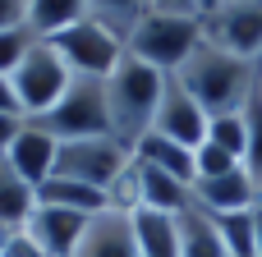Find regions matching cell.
Instances as JSON below:
<instances>
[{
	"mask_svg": "<svg viewBox=\"0 0 262 257\" xmlns=\"http://www.w3.org/2000/svg\"><path fill=\"white\" fill-rule=\"evenodd\" d=\"M175 78H180L184 92L216 120V115H239V110H244L249 92L258 87V64H253V60H239V55H230V51H221L216 41L203 37Z\"/></svg>",
	"mask_w": 262,
	"mask_h": 257,
	"instance_id": "cell-1",
	"label": "cell"
},
{
	"mask_svg": "<svg viewBox=\"0 0 262 257\" xmlns=\"http://www.w3.org/2000/svg\"><path fill=\"white\" fill-rule=\"evenodd\" d=\"M161 87H166V74L143 64L129 51L111 69V78H106V110H111V138L120 147L134 152L152 133V120H157V106H161Z\"/></svg>",
	"mask_w": 262,
	"mask_h": 257,
	"instance_id": "cell-2",
	"label": "cell"
},
{
	"mask_svg": "<svg viewBox=\"0 0 262 257\" xmlns=\"http://www.w3.org/2000/svg\"><path fill=\"white\" fill-rule=\"evenodd\" d=\"M198 41H203V18L161 14V9L147 5V14L138 18V28L129 32L124 46H129V55H138L143 64H152V69H161V74H180Z\"/></svg>",
	"mask_w": 262,
	"mask_h": 257,
	"instance_id": "cell-3",
	"label": "cell"
},
{
	"mask_svg": "<svg viewBox=\"0 0 262 257\" xmlns=\"http://www.w3.org/2000/svg\"><path fill=\"white\" fill-rule=\"evenodd\" d=\"M32 124L41 133H51L55 143H74V138H106L111 133V110H106V78H74L64 87V97L46 110L32 115Z\"/></svg>",
	"mask_w": 262,
	"mask_h": 257,
	"instance_id": "cell-4",
	"label": "cell"
},
{
	"mask_svg": "<svg viewBox=\"0 0 262 257\" xmlns=\"http://www.w3.org/2000/svg\"><path fill=\"white\" fill-rule=\"evenodd\" d=\"M134 166V152L120 147L111 133L106 138H74V143H60L55 152V175L60 179H74V184H88V189H101L111 193Z\"/></svg>",
	"mask_w": 262,
	"mask_h": 257,
	"instance_id": "cell-5",
	"label": "cell"
},
{
	"mask_svg": "<svg viewBox=\"0 0 262 257\" xmlns=\"http://www.w3.org/2000/svg\"><path fill=\"white\" fill-rule=\"evenodd\" d=\"M55 51H60V60L69 64V74L74 78H111V69L124 60V41L111 32V28H101L97 18H78V23H69L64 32H55V37H46Z\"/></svg>",
	"mask_w": 262,
	"mask_h": 257,
	"instance_id": "cell-6",
	"label": "cell"
},
{
	"mask_svg": "<svg viewBox=\"0 0 262 257\" xmlns=\"http://www.w3.org/2000/svg\"><path fill=\"white\" fill-rule=\"evenodd\" d=\"M14 78V92H18V101H23V110H28V120L32 115H46L60 97H64V87L74 83V74H69V64L60 60V51L41 37L37 46H32V55L9 74Z\"/></svg>",
	"mask_w": 262,
	"mask_h": 257,
	"instance_id": "cell-7",
	"label": "cell"
},
{
	"mask_svg": "<svg viewBox=\"0 0 262 257\" xmlns=\"http://www.w3.org/2000/svg\"><path fill=\"white\" fill-rule=\"evenodd\" d=\"M203 37L239 60H262V0H226L203 18Z\"/></svg>",
	"mask_w": 262,
	"mask_h": 257,
	"instance_id": "cell-8",
	"label": "cell"
},
{
	"mask_svg": "<svg viewBox=\"0 0 262 257\" xmlns=\"http://www.w3.org/2000/svg\"><path fill=\"white\" fill-rule=\"evenodd\" d=\"M207 124H212V115L184 92V83H180L175 74H166V87H161V106H157L152 133H161V138H170V143L198 152V147L207 143Z\"/></svg>",
	"mask_w": 262,
	"mask_h": 257,
	"instance_id": "cell-9",
	"label": "cell"
},
{
	"mask_svg": "<svg viewBox=\"0 0 262 257\" xmlns=\"http://www.w3.org/2000/svg\"><path fill=\"white\" fill-rule=\"evenodd\" d=\"M88 221H92V216H78V212H69V207L37 202L32 216H28V225H23V235L37 244L41 257H74L83 230H88Z\"/></svg>",
	"mask_w": 262,
	"mask_h": 257,
	"instance_id": "cell-10",
	"label": "cell"
},
{
	"mask_svg": "<svg viewBox=\"0 0 262 257\" xmlns=\"http://www.w3.org/2000/svg\"><path fill=\"white\" fill-rule=\"evenodd\" d=\"M74 257H143L138 253V235H134V212H124V207L97 212L88 221Z\"/></svg>",
	"mask_w": 262,
	"mask_h": 257,
	"instance_id": "cell-11",
	"label": "cell"
},
{
	"mask_svg": "<svg viewBox=\"0 0 262 257\" xmlns=\"http://www.w3.org/2000/svg\"><path fill=\"white\" fill-rule=\"evenodd\" d=\"M258 198H262V189L244 166L193 184V202L203 212H212V216H221V212H249V207H258Z\"/></svg>",
	"mask_w": 262,
	"mask_h": 257,
	"instance_id": "cell-12",
	"label": "cell"
},
{
	"mask_svg": "<svg viewBox=\"0 0 262 257\" xmlns=\"http://www.w3.org/2000/svg\"><path fill=\"white\" fill-rule=\"evenodd\" d=\"M134 212L138 207H147V212H170V216H180L189 202H193V189L184 184V179H175V175H166V170H157V166H147V161H138L134 156Z\"/></svg>",
	"mask_w": 262,
	"mask_h": 257,
	"instance_id": "cell-13",
	"label": "cell"
},
{
	"mask_svg": "<svg viewBox=\"0 0 262 257\" xmlns=\"http://www.w3.org/2000/svg\"><path fill=\"white\" fill-rule=\"evenodd\" d=\"M55 152H60V143H55L51 133H41V129L28 120V129L14 138V147L5 152V161H9L32 189H41V184L55 175Z\"/></svg>",
	"mask_w": 262,
	"mask_h": 257,
	"instance_id": "cell-14",
	"label": "cell"
},
{
	"mask_svg": "<svg viewBox=\"0 0 262 257\" xmlns=\"http://www.w3.org/2000/svg\"><path fill=\"white\" fill-rule=\"evenodd\" d=\"M175 225H180V257H230L226 244H221L216 221H212L198 202H189V207L175 216Z\"/></svg>",
	"mask_w": 262,
	"mask_h": 257,
	"instance_id": "cell-15",
	"label": "cell"
},
{
	"mask_svg": "<svg viewBox=\"0 0 262 257\" xmlns=\"http://www.w3.org/2000/svg\"><path fill=\"white\" fill-rule=\"evenodd\" d=\"M32 207H37V189L0 156V230H5V235L23 230L28 216H32Z\"/></svg>",
	"mask_w": 262,
	"mask_h": 257,
	"instance_id": "cell-16",
	"label": "cell"
},
{
	"mask_svg": "<svg viewBox=\"0 0 262 257\" xmlns=\"http://www.w3.org/2000/svg\"><path fill=\"white\" fill-rule=\"evenodd\" d=\"M134 235H138V253L143 257H180V225L170 212H134Z\"/></svg>",
	"mask_w": 262,
	"mask_h": 257,
	"instance_id": "cell-17",
	"label": "cell"
},
{
	"mask_svg": "<svg viewBox=\"0 0 262 257\" xmlns=\"http://www.w3.org/2000/svg\"><path fill=\"white\" fill-rule=\"evenodd\" d=\"M134 156L147 161V166H157V170H166V175H175V179H184L189 189H193V179H198L193 147H180V143H170V138H161V133H147V138L134 147Z\"/></svg>",
	"mask_w": 262,
	"mask_h": 257,
	"instance_id": "cell-18",
	"label": "cell"
},
{
	"mask_svg": "<svg viewBox=\"0 0 262 257\" xmlns=\"http://www.w3.org/2000/svg\"><path fill=\"white\" fill-rule=\"evenodd\" d=\"M37 202L69 207V212H78V216H97V212H106V207H111V193H101V189H88V184H74V179H60V175H51V179L37 189Z\"/></svg>",
	"mask_w": 262,
	"mask_h": 257,
	"instance_id": "cell-19",
	"label": "cell"
},
{
	"mask_svg": "<svg viewBox=\"0 0 262 257\" xmlns=\"http://www.w3.org/2000/svg\"><path fill=\"white\" fill-rule=\"evenodd\" d=\"M78 18H88V0H32L28 5V23L41 37H55V32H64Z\"/></svg>",
	"mask_w": 262,
	"mask_h": 257,
	"instance_id": "cell-20",
	"label": "cell"
},
{
	"mask_svg": "<svg viewBox=\"0 0 262 257\" xmlns=\"http://www.w3.org/2000/svg\"><path fill=\"white\" fill-rule=\"evenodd\" d=\"M152 0H88V18H97L101 28H111L120 41H129V32L138 28V18L147 14Z\"/></svg>",
	"mask_w": 262,
	"mask_h": 257,
	"instance_id": "cell-21",
	"label": "cell"
},
{
	"mask_svg": "<svg viewBox=\"0 0 262 257\" xmlns=\"http://www.w3.org/2000/svg\"><path fill=\"white\" fill-rule=\"evenodd\" d=\"M244 133H249V143H244V170L258 179V189H262V92L253 87L249 92V101H244Z\"/></svg>",
	"mask_w": 262,
	"mask_h": 257,
	"instance_id": "cell-22",
	"label": "cell"
},
{
	"mask_svg": "<svg viewBox=\"0 0 262 257\" xmlns=\"http://www.w3.org/2000/svg\"><path fill=\"white\" fill-rule=\"evenodd\" d=\"M41 41V32L32 28V23H18V28H0V74H14L28 55H32V46Z\"/></svg>",
	"mask_w": 262,
	"mask_h": 257,
	"instance_id": "cell-23",
	"label": "cell"
},
{
	"mask_svg": "<svg viewBox=\"0 0 262 257\" xmlns=\"http://www.w3.org/2000/svg\"><path fill=\"white\" fill-rule=\"evenodd\" d=\"M207 143H216L221 152H230V156L244 161V143H249V133H244V115H216V120L207 124Z\"/></svg>",
	"mask_w": 262,
	"mask_h": 257,
	"instance_id": "cell-24",
	"label": "cell"
},
{
	"mask_svg": "<svg viewBox=\"0 0 262 257\" xmlns=\"http://www.w3.org/2000/svg\"><path fill=\"white\" fill-rule=\"evenodd\" d=\"M193 161H198V179H212V175H226V170H235V166H244L239 156H230V152H221L216 143H203L198 152H193ZM193 179V184H198Z\"/></svg>",
	"mask_w": 262,
	"mask_h": 257,
	"instance_id": "cell-25",
	"label": "cell"
},
{
	"mask_svg": "<svg viewBox=\"0 0 262 257\" xmlns=\"http://www.w3.org/2000/svg\"><path fill=\"white\" fill-rule=\"evenodd\" d=\"M23 129H28V115H5V110H0V156L14 147V138H18Z\"/></svg>",
	"mask_w": 262,
	"mask_h": 257,
	"instance_id": "cell-26",
	"label": "cell"
},
{
	"mask_svg": "<svg viewBox=\"0 0 262 257\" xmlns=\"http://www.w3.org/2000/svg\"><path fill=\"white\" fill-rule=\"evenodd\" d=\"M28 5H32V0H0V28L28 23Z\"/></svg>",
	"mask_w": 262,
	"mask_h": 257,
	"instance_id": "cell-27",
	"label": "cell"
},
{
	"mask_svg": "<svg viewBox=\"0 0 262 257\" xmlns=\"http://www.w3.org/2000/svg\"><path fill=\"white\" fill-rule=\"evenodd\" d=\"M0 110H5V115H28L23 101H18V92H14V78H9V74H0Z\"/></svg>",
	"mask_w": 262,
	"mask_h": 257,
	"instance_id": "cell-28",
	"label": "cell"
},
{
	"mask_svg": "<svg viewBox=\"0 0 262 257\" xmlns=\"http://www.w3.org/2000/svg\"><path fill=\"white\" fill-rule=\"evenodd\" d=\"M152 9H161V14H184V18H203V5H198V0H152Z\"/></svg>",
	"mask_w": 262,
	"mask_h": 257,
	"instance_id": "cell-29",
	"label": "cell"
},
{
	"mask_svg": "<svg viewBox=\"0 0 262 257\" xmlns=\"http://www.w3.org/2000/svg\"><path fill=\"white\" fill-rule=\"evenodd\" d=\"M253 225H258V257H262V198H258V207H253Z\"/></svg>",
	"mask_w": 262,
	"mask_h": 257,
	"instance_id": "cell-30",
	"label": "cell"
},
{
	"mask_svg": "<svg viewBox=\"0 0 262 257\" xmlns=\"http://www.w3.org/2000/svg\"><path fill=\"white\" fill-rule=\"evenodd\" d=\"M198 5H203V18H207V14H212V9H221L226 0H198Z\"/></svg>",
	"mask_w": 262,
	"mask_h": 257,
	"instance_id": "cell-31",
	"label": "cell"
},
{
	"mask_svg": "<svg viewBox=\"0 0 262 257\" xmlns=\"http://www.w3.org/2000/svg\"><path fill=\"white\" fill-rule=\"evenodd\" d=\"M258 92H262V69H258Z\"/></svg>",
	"mask_w": 262,
	"mask_h": 257,
	"instance_id": "cell-32",
	"label": "cell"
},
{
	"mask_svg": "<svg viewBox=\"0 0 262 257\" xmlns=\"http://www.w3.org/2000/svg\"><path fill=\"white\" fill-rule=\"evenodd\" d=\"M258 69H262V60H258Z\"/></svg>",
	"mask_w": 262,
	"mask_h": 257,
	"instance_id": "cell-33",
	"label": "cell"
}]
</instances>
